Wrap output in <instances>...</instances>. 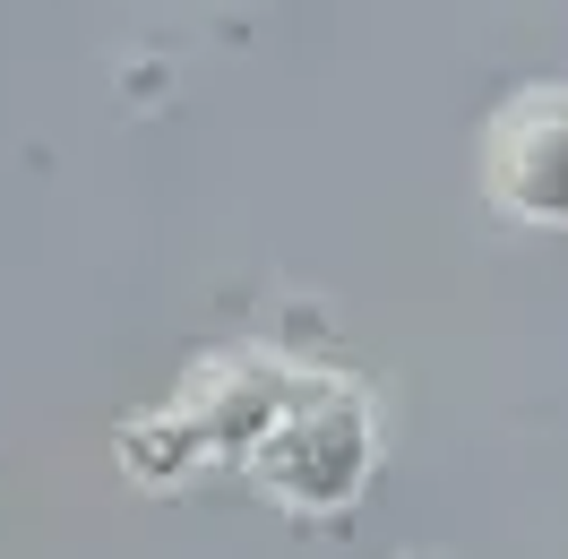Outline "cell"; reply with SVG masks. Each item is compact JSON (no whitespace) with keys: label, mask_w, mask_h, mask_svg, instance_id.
<instances>
[{"label":"cell","mask_w":568,"mask_h":559,"mask_svg":"<svg viewBox=\"0 0 568 559\" xmlns=\"http://www.w3.org/2000/svg\"><path fill=\"white\" fill-rule=\"evenodd\" d=\"M258 474L284 490V499H302V508H336V499H354L362 474H371V414H362L354 387H302V396H284L276 430L258 439Z\"/></svg>","instance_id":"6da1fadb"},{"label":"cell","mask_w":568,"mask_h":559,"mask_svg":"<svg viewBox=\"0 0 568 559\" xmlns=\"http://www.w3.org/2000/svg\"><path fill=\"white\" fill-rule=\"evenodd\" d=\"M483 199L517 224H568V87H526L491 112Z\"/></svg>","instance_id":"7a4b0ae2"}]
</instances>
